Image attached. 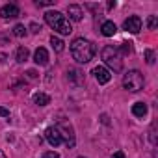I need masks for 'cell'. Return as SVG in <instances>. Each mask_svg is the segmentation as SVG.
<instances>
[{
	"mask_svg": "<svg viewBox=\"0 0 158 158\" xmlns=\"http://www.w3.org/2000/svg\"><path fill=\"white\" fill-rule=\"evenodd\" d=\"M71 54L78 63H88L95 56V45L84 37H76L71 43Z\"/></svg>",
	"mask_w": 158,
	"mask_h": 158,
	"instance_id": "obj_1",
	"label": "cell"
},
{
	"mask_svg": "<svg viewBox=\"0 0 158 158\" xmlns=\"http://www.w3.org/2000/svg\"><path fill=\"white\" fill-rule=\"evenodd\" d=\"M45 21H47V24H48L54 32H58V34H61V35H69V34L73 32V26H71L69 19H67L61 11H47V13H45Z\"/></svg>",
	"mask_w": 158,
	"mask_h": 158,
	"instance_id": "obj_2",
	"label": "cell"
},
{
	"mask_svg": "<svg viewBox=\"0 0 158 158\" xmlns=\"http://www.w3.org/2000/svg\"><path fill=\"white\" fill-rule=\"evenodd\" d=\"M101 56H102V60H104V63L110 67V69H114V73H119L121 69H123V61H121V54H119V50L115 48V47H104L102 48V52H101Z\"/></svg>",
	"mask_w": 158,
	"mask_h": 158,
	"instance_id": "obj_3",
	"label": "cell"
},
{
	"mask_svg": "<svg viewBox=\"0 0 158 158\" xmlns=\"http://www.w3.org/2000/svg\"><path fill=\"white\" fill-rule=\"evenodd\" d=\"M123 88L127 91H132V93L143 89V74L139 71H128L123 76Z\"/></svg>",
	"mask_w": 158,
	"mask_h": 158,
	"instance_id": "obj_4",
	"label": "cell"
},
{
	"mask_svg": "<svg viewBox=\"0 0 158 158\" xmlns=\"http://www.w3.org/2000/svg\"><path fill=\"white\" fill-rule=\"evenodd\" d=\"M58 130H60V136H61V139L65 138V145L67 147H74V134H73V128H71V125H67V123H61L60 127H56Z\"/></svg>",
	"mask_w": 158,
	"mask_h": 158,
	"instance_id": "obj_5",
	"label": "cell"
},
{
	"mask_svg": "<svg viewBox=\"0 0 158 158\" xmlns=\"http://www.w3.org/2000/svg\"><path fill=\"white\" fill-rule=\"evenodd\" d=\"M123 28H125L127 32H130V34H138V32L141 30V19H139L138 15H132V17H128V19L123 23Z\"/></svg>",
	"mask_w": 158,
	"mask_h": 158,
	"instance_id": "obj_6",
	"label": "cell"
},
{
	"mask_svg": "<svg viewBox=\"0 0 158 158\" xmlns=\"http://www.w3.org/2000/svg\"><path fill=\"white\" fill-rule=\"evenodd\" d=\"M93 74H95V78H97L99 84H108L110 78H112L110 71H108L106 67H102V65H97V67L93 69Z\"/></svg>",
	"mask_w": 158,
	"mask_h": 158,
	"instance_id": "obj_7",
	"label": "cell"
},
{
	"mask_svg": "<svg viewBox=\"0 0 158 158\" xmlns=\"http://www.w3.org/2000/svg\"><path fill=\"white\" fill-rule=\"evenodd\" d=\"M45 136H47V141H48L52 147H58V145L61 143V136H60V130H58L56 127H50V128H47Z\"/></svg>",
	"mask_w": 158,
	"mask_h": 158,
	"instance_id": "obj_8",
	"label": "cell"
},
{
	"mask_svg": "<svg viewBox=\"0 0 158 158\" xmlns=\"http://www.w3.org/2000/svg\"><path fill=\"white\" fill-rule=\"evenodd\" d=\"M19 15H21V11H19V8L15 4H6L2 10H0V17L2 19H15Z\"/></svg>",
	"mask_w": 158,
	"mask_h": 158,
	"instance_id": "obj_9",
	"label": "cell"
},
{
	"mask_svg": "<svg viewBox=\"0 0 158 158\" xmlns=\"http://www.w3.org/2000/svg\"><path fill=\"white\" fill-rule=\"evenodd\" d=\"M67 15H69V19H71V21H82L84 11H82V8H80V6L71 4V6H67Z\"/></svg>",
	"mask_w": 158,
	"mask_h": 158,
	"instance_id": "obj_10",
	"label": "cell"
},
{
	"mask_svg": "<svg viewBox=\"0 0 158 158\" xmlns=\"http://www.w3.org/2000/svg\"><path fill=\"white\" fill-rule=\"evenodd\" d=\"M34 61H35L37 65H47V63H48V52H47V48L39 47V48L34 52Z\"/></svg>",
	"mask_w": 158,
	"mask_h": 158,
	"instance_id": "obj_11",
	"label": "cell"
},
{
	"mask_svg": "<svg viewBox=\"0 0 158 158\" xmlns=\"http://www.w3.org/2000/svg\"><path fill=\"white\" fill-rule=\"evenodd\" d=\"M101 32H102V35H104V37H112V35H115L117 26H115L112 21H104V23H102V26H101Z\"/></svg>",
	"mask_w": 158,
	"mask_h": 158,
	"instance_id": "obj_12",
	"label": "cell"
},
{
	"mask_svg": "<svg viewBox=\"0 0 158 158\" xmlns=\"http://www.w3.org/2000/svg\"><path fill=\"white\" fill-rule=\"evenodd\" d=\"M132 114H134L136 117H145V115H147V104L136 102V104L132 106Z\"/></svg>",
	"mask_w": 158,
	"mask_h": 158,
	"instance_id": "obj_13",
	"label": "cell"
},
{
	"mask_svg": "<svg viewBox=\"0 0 158 158\" xmlns=\"http://www.w3.org/2000/svg\"><path fill=\"white\" fill-rule=\"evenodd\" d=\"M34 102L39 104V106H47V104H50V97L47 93H35L34 95Z\"/></svg>",
	"mask_w": 158,
	"mask_h": 158,
	"instance_id": "obj_14",
	"label": "cell"
},
{
	"mask_svg": "<svg viewBox=\"0 0 158 158\" xmlns=\"http://www.w3.org/2000/svg\"><path fill=\"white\" fill-rule=\"evenodd\" d=\"M28 54H30V52H28L26 47H19V48H17V54H15V60H17L19 63H24V61L28 60Z\"/></svg>",
	"mask_w": 158,
	"mask_h": 158,
	"instance_id": "obj_15",
	"label": "cell"
},
{
	"mask_svg": "<svg viewBox=\"0 0 158 158\" xmlns=\"http://www.w3.org/2000/svg\"><path fill=\"white\" fill-rule=\"evenodd\" d=\"M50 45H52V48H54L56 52H61V50L65 48V43H63L60 37H56V35H52V37H50Z\"/></svg>",
	"mask_w": 158,
	"mask_h": 158,
	"instance_id": "obj_16",
	"label": "cell"
},
{
	"mask_svg": "<svg viewBox=\"0 0 158 158\" xmlns=\"http://www.w3.org/2000/svg\"><path fill=\"white\" fill-rule=\"evenodd\" d=\"M13 35H17V37H24V35H26V28H24V24H15V28H13Z\"/></svg>",
	"mask_w": 158,
	"mask_h": 158,
	"instance_id": "obj_17",
	"label": "cell"
},
{
	"mask_svg": "<svg viewBox=\"0 0 158 158\" xmlns=\"http://www.w3.org/2000/svg\"><path fill=\"white\" fill-rule=\"evenodd\" d=\"M156 24H158L156 15H151V17L147 19V28H149V30H154V28H156Z\"/></svg>",
	"mask_w": 158,
	"mask_h": 158,
	"instance_id": "obj_18",
	"label": "cell"
},
{
	"mask_svg": "<svg viewBox=\"0 0 158 158\" xmlns=\"http://www.w3.org/2000/svg\"><path fill=\"white\" fill-rule=\"evenodd\" d=\"M145 61H147L149 65H152V63H154V52H152V50H149V48L145 50Z\"/></svg>",
	"mask_w": 158,
	"mask_h": 158,
	"instance_id": "obj_19",
	"label": "cell"
},
{
	"mask_svg": "<svg viewBox=\"0 0 158 158\" xmlns=\"http://www.w3.org/2000/svg\"><path fill=\"white\" fill-rule=\"evenodd\" d=\"M69 78L71 80H80V73L76 69H69Z\"/></svg>",
	"mask_w": 158,
	"mask_h": 158,
	"instance_id": "obj_20",
	"label": "cell"
},
{
	"mask_svg": "<svg viewBox=\"0 0 158 158\" xmlns=\"http://www.w3.org/2000/svg\"><path fill=\"white\" fill-rule=\"evenodd\" d=\"M121 45H123V47H121L123 54H130V52H132V43H127V41H125V43H121Z\"/></svg>",
	"mask_w": 158,
	"mask_h": 158,
	"instance_id": "obj_21",
	"label": "cell"
},
{
	"mask_svg": "<svg viewBox=\"0 0 158 158\" xmlns=\"http://www.w3.org/2000/svg\"><path fill=\"white\" fill-rule=\"evenodd\" d=\"M39 8H45V6H52L54 4V0H37V2H35Z\"/></svg>",
	"mask_w": 158,
	"mask_h": 158,
	"instance_id": "obj_22",
	"label": "cell"
},
{
	"mask_svg": "<svg viewBox=\"0 0 158 158\" xmlns=\"http://www.w3.org/2000/svg\"><path fill=\"white\" fill-rule=\"evenodd\" d=\"M43 158H60V154H58L56 151H48V152H45Z\"/></svg>",
	"mask_w": 158,
	"mask_h": 158,
	"instance_id": "obj_23",
	"label": "cell"
},
{
	"mask_svg": "<svg viewBox=\"0 0 158 158\" xmlns=\"http://www.w3.org/2000/svg\"><path fill=\"white\" fill-rule=\"evenodd\" d=\"M112 158H125V152H123V151H117V152L112 154Z\"/></svg>",
	"mask_w": 158,
	"mask_h": 158,
	"instance_id": "obj_24",
	"label": "cell"
},
{
	"mask_svg": "<svg viewBox=\"0 0 158 158\" xmlns=\"http://www.w3.org/2000/svg\"><path fill=\"white\" fill-rule=\"evenodd\" d=\"M0 115H2V117H10V110H6V108H0Z\"/></svg>",
	"mask_w": 158,
	"mask_h": 158,
	"instance_id": "obj_25",
	"label": "cell"
},
{
	"mask_svg": "<svg viewBox=\"0 0 158 158\" xmlns=\"http://www.w3.org/2000/svg\"><path fill=\"white\" fill-rule=\"evenodd\" d=\"M41 30V26H37L35 23H32V32H39Z\"/></svg>",
	"mask_w": 158,
	"mask_h": 158,
	"instance_id": "obj_26",
	"label": "cell"
},
{
	"mask_svg": "<svg viewBox=\"0 0 158 158\" xmlns=\"http://www.w3.org/2000/svg\"><path fill=\"white\" fill-rule=\"evenodd\" d=\"M0 158H6V154H4V152H2V151H0Z\"/></svg>",
	"mask_w": 158,
	"mask_h": 158,
	"instance_id": "obj_27",
	"label": "cell"
},
{
	"mask_svg": "<svg viewBox=\"0 0 158 158\" xmlns=\"http://www.w3.org/2000/svg\"><path fill=\"white\" fill-rule=\"evenodd\" d=\"M78 158H86V156H78Z\"/></svg>",
	"mask_w": 158,
	"mask_h": 158,
	"instance_id": "obj_28",
	"label": "cell"
}]
</instances>
